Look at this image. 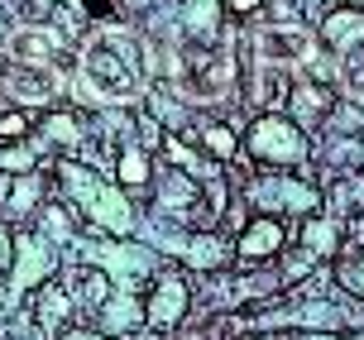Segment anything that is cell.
<instances>
[{"label":"cell","mask_w":364,"mask_h":340,"mask_svg":"<svg viewBox=\"0 0 364 340\" xmlns=\"http://www.w3.org/2000/svg\"><path fill=\"white\" fill-rule=\"evenodd\" d=\"M58 173H63L68 192H73V206L82 216H91L96 225H106V230H115V235H125L129 225H134V206H129V197H120V187H106V182L96 178V173H87L82 163H58Z\"/></svg>","instance_id":"6da1fadb"},{"label":"cell","mask_w":364,"mask_h":340,"mask_svg":"<svg viewBox=\"0 0 364 340\" xmlns=\"http://www.w3.org/2000/svg\"><path fill=\"white\" fill-rule=\"evenodd\" d=\"M245 144H250V154H255L264 168H292V163L307 159V134L292 125L288 115H278V110H264L255 125H250V134H245Z\"/></svg>","instance_id":"7a4b0ae2"},{"label":"cell","mask_w":364,"mask_h":340,"mask_svg":"<svg viewBox=\"0 0 364 340\" xmlns=\"http://www.w3.org/2000/svg\"><path fill=\"white\" fill-rule=\"evenodd\" d=\"M187 307H192L187 283H182L178 273H164V278L154 283V292H149V302H144V322L154 326V331H173V326L187 322Z\"/></svg>","instance_id":"3957f363"},{"label":"cell","mask_w":364,"mask_h":340,"mask_svg":"<svg viewBox=\"0 0 364 340\" xmlns=\"http://www.w3.org/2000/svg\"><path fill=\"white\" fill-rule=\"evenodd\" d=\"M250 201L259 206V216H278V211H307L316 216V192L307 182H250Z\"/></svg>","instance_id":"277c9868"},{"label":"cell","mask_w":364,"mask_h":340,"mask_svg":"<svg viewBox=\"0 0 364 340\" xmlns=\"http://www.w3.org/2000/svg\"><path fill=\"white\" fill-rule=\"evenodd\" d=\"M283 245H288V225H283L278 216H255V221H250V225L235 235V259H250V264H259V259L283 254Z\"/></svg>","instance_id":"5b68a950"},{"label":"cell","mask_w":364,"mask_h":340,"mask_svg":"<svg viewBox=\"0 0 364 340\" xmlns=\"http://www.w3.org/2000/svg\"><path fill=\"white\" fill-rule=\"evenodd\" d=\"M87 259L110 269L120 283H139L149 269H154V250H139V245H87Z\"/></svg>","instance_id":"8992f818"},{"label":"cell","mask_w":364,"mask_h":340,"mask_svg":"<svg viewBox=\"0 0 364 340\" xmlns=\"http://www.w3.org/2000/svg\"><path fill=\"white\" fill-rule=\"evenodd\" d=\"M331 106H336V96H331L326 82H292V91H288V120L302 129V134H307L311 125H326Z\"/></svg>","instance_id":"52a82bcc"},{"label":"cell","mask_w":364,"mask_h":340,"mask_svg":"<svg viewBox=\"0 0 364 340\" xmlns=\"http://www.w3.org/2000/svg\"><path fill=\"white\" fill-rule=\"evenodd\" d=\"M15 292H38V287L48 283V273H53V254L48 245L38 240V235H19L15 240Z\"/></svg>","instance_id":"ba28073f"},{"label":"cell","mask_w":364,"mask_h":340,"mask_svg":"<svg viewBox=\"0 0 364 340\" xmlns=\"http://www.w3.org/2000/svg\"><path fill=\"white\" fill-rule=\"evenodd\" d=\"M34 322H38V331L43 336H53L58 340V331H68V322H73V297H68V287H58L53 278L34 292Z\"/></svg>","instance_id":"9c48e42d"},{"label":"cell","mask_w":364,"mask_h":340,"mask_svg":"<svg viewBox=\"0 0 364 340\" xmlns=\"http://www.w3.org/2000/svg\"><path fill=\"white\" fill-rule=\"evenodd\" d=\"M297 245H302V254H307L311 264L316 259H326V254L341 250V221H331V216H307L302 221V235H297Z\"/></svg>","instance_id":"30bf717a"},{"label":"cell","mask_w":364,"mask_h":340,"mask_svg":"<svg viewBox=\"0 0 364 340\" xmlns=\"http://www.w3.org/2000/svg\"><path fill=\"white\" fill-rule=\"evenodd\" d=\"M321 34H326L331 48H355V38H364V10H355V5H336L326 19H321Z\"/></svg>","instance_id":"8fae6325"},{"label":"cell","mask_w":364,"mask_h":340,"mask_svg":"<svg viewBox=\"0 0 364 340\" xmlns=\"http://www.w3.org/2000/svg\"><path fill=\"white\" fill-rule=\"evenodd\" d=\"M68 297H73V307H87V312H96V307H106L110 297V283L106 273H91V269H68Z\"/></svg>","instance_id":"7c38bea8"},{"label":"cell","mask_w":364,"mask_h":340,"mask_svg":"<svg viewBox=\"0 0 364 340\" xmlns=\"http://www.w3.org/2000/svg\"><path fill=\"white\" fill-rule=\"evenodd\" d=\"M115 178H120L125 192H144L149 182H154V163H149V154L139 149V144H125V149H120V159H115Z\"/></svg>","instance_id":"4fadbf2b"},{"label":"cell","mask_w":364,"mask_h":340,"mask_svg":"<svg viewBox=\"0 0 364 340\" xmlns=\"http://www.w3.org/2000/svg\"><path fill=\"white\" fill-rule=\"evenodd\" d=\"M73 235H77V211L73 206L48 201V206L38 211V240H43V245H68Z\"/></svg>","instance_id":"5bb4252c"},{"label":"cell","mask_w":364,"mask_h":340,"mask_svg":"<svg viewBox=\"0 0 364 340\" xmlns=\"http://www.w3.org/2000/svg\"><path fill=\"white\" fill-rule=\"evenodd\" d=\"M159 201H164V211H173V216L192 211V206H197V182L187 178V173H178V168H168L164 187H159Z\"/></svg>","instance_id":"9a60e30c"},{"label":"cell","mask_w":364,"mask_h":340,"mask_svg":"<svg viewBox=\"0 0 364 340\" xmlns=\"http://www.w3.org/2000/svg\"><path fill=\"white\" fill-rule=\"evenodd\" d=\"M38 129H43L48 144H63V149H77V144H82V125H77L73 110H48V115L38 120Z\"/></svg>","instance_id":"2e32d148"},{"label":"cell","mask_w":364,"mask_h":340,"mask_svg":"<svg viewBox=\"0 0 364 340\" xmlns=\"http://www.w3.org/2000/svg\"><path fill=\"white\" fill-rule=\"evenodd\" d=\"M43 173H24V178H15V187H10V216H29V211H43Z\"/></svg>","instance_id":"e0dca14e"},{"label":"cell","mask_w":364,"mask_h":340,"mask_svg":"<svg viewBox=\"0 0 364 340\" xmlns=\"http://www.w3.org/2000/svg\"><path fill=\"white\" fill-rule=\"evenodd\" d=\"M201 139H206V149L216 154V163H235V149H240V134L225 120H211V125L201 129Z\"/></svg>","instance_id":"ac0fdd59"},{"label":"cell","mask_w":364,"mask_h":340,"mask_svg":"<svg viewBox=\"0 0 364 340\" xmlns=\"http://www.w3.org/2000/svg\"><path fill=\"white\" fill-rule=\"evenodd\" d=\"M29 129H34V120H29V110H24V106H10V110H0V144L29 139Z\"/></svg>","instance_id":"d6986e66"},{"label":"cell","mask_w":364,"mask_h":340,"mask_svg":"<svg viewBox=\"0 0 364 340\" xmlns=\"http://www.w3.org/2000/svg\"><path fill=\"white\" fill-rule=\"evenodd\" d=\"M87 68L101 72V77H106V87H125V82H129L125 68H120V58L106 53V48H91V53H87Z\"/></svg>","instance_id":"ffe728a7"},{"label":"cell","mask_w":364,"mask_h":340,"mask_svg":"<svg viewBox=\"0 0 364 340\" xmlns=\"http://www.w3.org/2000/svg\"><path fill=\"white\" fill-rule=\"evenodd\" d=\"M336 283L346 287V292H355V297L364 302V254H355L350 264H341V269H336Z\"/></svg>","instance_id":"44dd1931"},{"label":"cell","mask_w":364,"mask_h":340,"mask_svg":"<svg viewBox=\"0 0 364 340\" xmlns=\"http://www.w3.org/2000/svg\"><path fill=\"white\" fill-rule=\"evenodd\" d=\"M10 259H15V235H10V225L0 221V273L10 269Z\"/></svg>","instance_id":"7402d4cb"},{"label":"cell","mask_w":364,"mask_h":340,"mask_svg":"<svg viewBox=\"0 0 364 340\" xmlns=\"http://www.w3.org/2000/svg\"><path fill=\"white\" fill-rule=\"evenodd\" d=\"M225 10H230L235 19H250V15H259V10H264V0H225Z\"/></svg>","instance_id":"603a6c76"},{"label":"cell","mask_w":364,"mask_h":340,"mask_svg":"<svg viewBox=\"0 0 364 340\" xmlns=\"http://www.w3.org/2000/svg\"><path fill=\"white\" fill-rule=\"evenodd\" d=\"M346 235H350V245L364 254V211L360 216H350V225H346Z\"/></svg>","instance_id":"cb8c5ba5"},{"label":"cell","mask_w":364,"mask_h":340,"mask_svg":"<svg viewBox=\"0 0 364 340\" xmlns=\"http://www.w3.org/2000/svg\"><path fill=\"white\" fill-rule=\"evenodd\" d=\"M58 340H110V336H101V331H87V326H77V331H63Z\"/></svg>","instance_id":"d4e9b609"},{"label":"cell","mask_w":364,"mask_h":340,"mask_svg":"<svg viewBox=\"0 0 364 340\" xmlns=\"http://www.w3.org/2000/svg\"><path fill=\"white\" fill-rule=\"evenodd\" d=\"M87 15H110V0H87Z\"/></svg>","instance_id":"484cf974"},{"label":"cell","mask_w":364,"mask_h":340,"mask_svg":"<svg viewBox=\"0 0 364 340\" xmlns=\"http://www.w3.org/2000/svg\"><path fill=\"white\" fill-rule=\"evenodd\" d=\"M129 10H149V5H154V0H125Z\"/></svg>","instance_id":"4316f807"},{"label":"cell","mask_w":364,"mask_h":340,"mask_svg":"<svg viewBox=\"0 0 364 340\" xmlns=\"http://www.w3.org/2000/svg\"><path fill=\"white\" fill-rule=\"evenodd\" d=\"M250 340H273V336H250Z\"/></svg>","instance_id":"83f0119b"},{"label":"cell","mask_w":364,"mask_h":340,"mask_svg":"<svg viewBox=\"0 0 364 340\" xmlns=\"http://www.w3.org/2000/svg\"><path fill=\"white\" fill-rule=\"evenodd\" d=\"M0 307H5V292H0Z\"/></svg>","instance_id":"f1b7e54d"}]
</instances>
